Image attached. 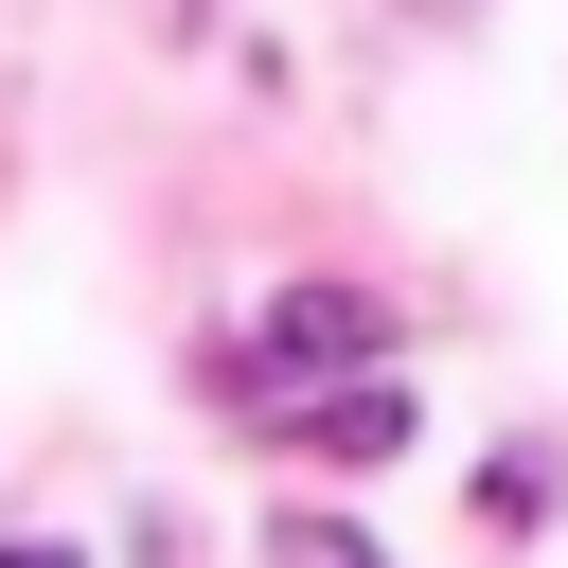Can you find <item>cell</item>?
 Listing matches in <instances>:
<instances>
[{"instance_id":"3","label":"cell","mask_w":568,"mask_h":568,"mask_svg":"<svg viewBox=\"0 0 568 568\" xmlns=\"http://www.w3.org/2000/svg\"><path fill=\"white\" fill-rule=\"evenodd\" d=\"M266 568H390V550H373V532H337V515H284V532H266Z\"/></svg>"},{"instance_id":"1","label":"cell","mask_w":568,"mask_h":568,"mask_svg":"<svg viewBox=\"0 0 568 568\" xmlns=\"http://www.w3.org/2000/svg\"><path fill=\"white\" fill-rule=\"evenodd\" d=\"M355 355H373V302H355V284H302V302H266V337L231 355V390H284V408H302V390L355 373Z\"/></svg>"},{"instance_id":"4","label":"cell","mask_w":568,"mask_h":568,"mask_svg":"<svg viewBox=\"0 0 568 568\" xmlns=\"http://www.w3.org/2000/svg\"><path fill=\"white\" fill-rule=\"evenodd\" d=\"M0 568H71V550H18V532H0Z\"/></svg>"},{"instance_id":"2","label":"cell","mask_w":568,"mask_h":568,"mask_svg":"<svg viewBox=\"0 0 568 568\" xmlns=\"http://www.w3.org/2000/svg\"><path fill=\"white\" fill-rule=\"evenodd\" d=\"M266 444H302V462H390V444H408V390H390V373H337V390H302Z\"/></svg>"}]
</instances>
